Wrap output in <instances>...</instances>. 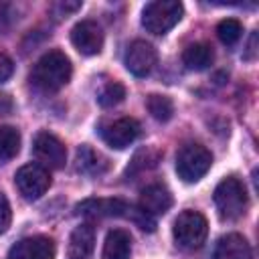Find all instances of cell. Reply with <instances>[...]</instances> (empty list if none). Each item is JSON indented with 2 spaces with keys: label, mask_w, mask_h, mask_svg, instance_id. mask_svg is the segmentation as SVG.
Masks as SVG:
<instances>
[{
  "label": "cell",
  "mask_w": 259,
  "mask_h": 259,
  "mask_svg": "<svg viewBox=\"0 0 259 259\" xmlns=\"http://www.w3.org/2000/svg\"><path fill=\"white\" fill-rule=\"evenodd\" d=\"M172 206V194L164 184H148L140 194V210L148 217H158L168 212Z\"/></svg>",
  "instance_id": "4fadbf2b"
},
{
  "label": "cell",
  "mask_w": 259,
  "mask_h": 259,
  "mask_svg": "<svg viewBox=\"0 0 259 259\" xmlns=\"http://www.w3.org/2000/svg\"><path fill=\"white\" fill-rule=\"evenodd\" d=\"M32 152H34V158L38 160L36 164H40L45 168L59 170L67 162V148H65V144L55 134H51V132H38L34 136Z\"/></svg>",
  "instance_id": "ba28073f"
},
{
  "label": "cell",
  "mask_w": 259,
  "mask_h": 259,
  "mask_svg": "<svg viewBox=\"0 0 259 259\" xmlns=\"http://www.w3.org/2000/svg\"><path fill=\"white\" fill-rule=\"evenodd\" d=\"M12 71H14V65H12L10 57H6L4 53H0V83L8 81L10 75H12Z\"/></svg>",
  "instance_id": "d4e9b609"
},
{
  "label": "cell",
  "mask_w": 259,
  "mask_h": 259,
  "mask_svg": "<svg viewBox=\"0 0 259 259\" xmlns=\"http://www.w3.org/2000/svg\"><path fill=\"white\" fill-rule=\"evenodd\" d=\"M77 214L89 217V219H107V217H127L132 219L140 229L154 231L156 221L142 212L140 208H134L121 198H87L77 204Z\"/></svg>",
  "instance_id": "6da1fadb"
},
{
  "label": "cell",
  "mask_w": 259,
  "mask_h": 259,
  "mask_svg": "<svg viewBox=\"0 0 259 259\" xmlns=\"http://www.w3.org/2000/svg\"><path fill=\"white\" fill-rule=\"evenodd\" d=\"M172 235H174V241L178 247H182L186 251H194V249L202 247V243L206 241L208 223L196 210H182L172 225Z\"/></svg>",
  "instance_id": "5b68a950"
},
{
  "label": "cell",
  "mask_w": 259,
  "mask_h": 259,
  "mask_svg": "<svg viewBox=\"0 0 259 259\" xmlns=\"http://www.w3.org/2000/svg\"><path fill=\"white\" fill-rule=\"evenodd\" d=\"M14 182L18 192L26 198V200H38L51 186V176L49 170L36 162L24 164L16 170L14 174Z\"/></svg>",
  "instance_id": "52a82bcc"
},
{
  "label": "cell",
  "mask_w": 259,
  "mask_h": 259,
  "mask_svg": "<svg viewBox=\"0 0 259 259\" xmlns=\"http://www.w3.org/2000/svg\"><path fill=\"white\" fill-rule=\"evenodd\" d=\"M123 97H125V87H123L121 83H115V81H113V83H107V85L99 91L97 101H99V105H103V107H113V105L121 103Z\"/></svg>",
  "instance_id": "603a6c76"
},
{
  "label": "cell",
  "mask_w": 259,
  "mask_h": 259,
  "mask_svg": "<svg viewBox=\"0 0 259 259\" xmlns=\"http://www.w3.org/2000/svg\"><path fill=\"white\" fill-rule=\"evenodd\" d=\"M160 160V152L152 150V148H144L140 152H136L134 160L130 162L127 166V174L130 172H142V170H148V168H154Z\"/></svg>",
  "instance_id": "7402d4cb"
},
{
  "label": "cell",
  "mask_w": 259,
  "mask_h": 259,
  "mask_svg": "<svg viewBox=\"0 0 259 259\" xmlns=\"http://www.w3.org/2000/svg\"><path fill=\"white\" fill-rule=\"evenodd\" d=\"M55 241L45 235L20 239L8 251V259H55Z\"/></svg>",
  "instance_id": "30bf717a"
},
{
  "label": "cell",
  "mask_w": 259,
  "mask_h": 259,
  "mask_svg": "<svg viewBox=\"0 0 259 259\" xmlns=\"http://www.w3.org/2000/svg\"><path fill=\"white\" fill-rule=\"evenodd\" d=\"M251 247L247 243L245 237H241L239 233H229L223 235L212 251V259H251Z\"/></svg>",
  "instance_id": "5bb4252c"
},
{
  "label": "cell",
  "mask_w": 259,
  "mask_h": 259,
  "mask_svg": "<svg viewBox=\"0 0 259 259\" xmlns=\"http://www.w3.org/2000/svg\"><path fill=\"white\" fill-rule=\"evenodd\" d=\"M241 34H243V24L237 18H225L217 24V36L227 47H233L241 38Z\"/></svg>",
  "instance_id": "44dd1931"
},
{
  "label": "cell",
  "mask_w": 259,
  "mask_h": 259,
  "mask_svg": "<svg viewBox=\"0 0 259 259\" xmlns=\"http://www.w3.org/2000/svg\"><path fill=\"white\" fill-rule=\"evenodd\" d=\"M140 121L134 117H117L113 121H107L101 125L99 134L103 138V142L115 150H123L130 144L136 142V138L140 136Z\"/></svg>",
  "instance_id": "9c48e42d"
},
{
  "label": "cell",
  "mask_w": 259,
  "mask_h": 259,
  "mask_svg": "<svg viewBox=\"0 0 259 259\" xmlns=\"http://www.w3.org/2000/svg\"><path fill=\"white\" fill-rule=\"evenodd\" d=\"M148 111L152 113L154 119L158 121H168L174 115V103L166 95H150L148 97Z\"/></svg>",
  "instance_id": "ffe728a7"
},
{
  "label": "cell",
  "mask_w": 259,
  "mask_h": 259,
  "mask_svg": "<svg viewBox=\"0 0 259 259\" xmlns=\"http://www.w3.org/2000/svg\"><path fill=\"white\" fill-rule=\"evenodd\" d=\"M212 61H214V51L206 42L188 45L184 49V53H182V63L190 71H204V69H208L212 65Z\"/></svg>",
  "instance_id": "2e32d148"
},
{
  "label": "cell",
  "mask_w": 259,
  "mask_h": 259,
  "mask_svg": "<svg viewBox=\"0 0 259 259\" xmlns=\"http://www.w3.org/2000/svg\"><path fill=\"white\" fill-rule=\"evenodd\" d=\"M158 61L156 49L146 40H134L125 51V69L136 77H146L152 73L154 65Z\"/></svg>",
  "instance_id": "8fae6325"
},
{
  "label": "cell",
  "mask_w": 259,
  "mask_h": 259,
  "mask_svg": "<svg viewBox=\"0 0 259 259\" xmlns=\"http://www.w3.org/2000/svg\"><path fill=\"white\" fill-rule=\"evenodd\" d=\"M95 247V229L91 225H79L69 239V253L73 259L87 257Z\"/></svg>",
  "instance_id": "e0dca14e"
},
{
  "label": "cell",
  "mask_w": 259,
  "mask_h": 259,
  "mask_svg": "<svg viewBox=\"0 0 259 259\" xmlns=\"http://www.w3.org/2000/svg\"><path fill=\"white\" fill-rule=\"evenodd\" d=\"M255 40H257V32H253V36H251V42H249V53L245 55V59H253L255 57Z\"/></svg>",
  "instance_id": "4316f807"
},
{
  "label": "cell",
  "mask_w": 259,
  "mask_h": 259,
  "mask_svg": "<svg viewBox=\"0 0 259 259\" xmlns=\"http://www.w3.org/2000/svg\"><path fill=\"white\" fill-rule=\"evenodd\" d=\"M77 170L83 174H101L107 164L105 158H101V154H97L95 150H91L89 146H81L77 150Z\"/></svg>",
  "instance_id": "ac0fdd59"
},
{
  "label": "cell",
  "mask_w": 259,
  "mask_h": 259,
  "mask_svg": "<svg viewBox=\"0 0 259 259\" xmlns=\"http://www.w3.org/2000/svg\"><path fill=\"white\" fill-rule=\"evenodd\" d=\"M20 150V134L12 125H0V162L10 160Z\"/></svg>",
  "instance_id": "d6986e66"
},
{
  "label": "cell",
  "mask_w": 259,
  "mask_h": 259,
  "mask_svg": "<svg viewBox=\"0 0 259 259\" xmlns=\"http://www.w3.org/2000/svg\"><path fill=\"white\" fill-rule=\"evenodd\" d=\"M10 109H12V101H10V97H8V95H0V115L8 113Z\"/></svg>",
  "instance_id": "484cf974"
},
{
  "label": "cell",
  "mask_w": 259,
  "mask_h": 259,
  "mask_svg": "<svg viewBox=\"0 0 259 259\" xmlns=\"http://www.w3.org/2000/svg\"><path fill=\"white\" fill-rule=\"evenodd\" d=\"M10 221H12V210H10V202L8 198L0 192V235L8 231L10 227Z\"/></svg>",
  "instance_id": "cb8c5ba5"
},
{
  "label": "cell",
  "mask_w": 259,
  "mask_h": 259,
  "mask_svg": "<svg viewBox=\"0 0 259 259\" xmlns=\"http://www.w3.org/2000/svg\"><path fill=\"white\" fill-rule=\"evenodd\" d=\"M132 255V237L123 229H111L103 243L101 259H130Z\"/></svg>",
  "instance_id": "9a60e30c"
},
{
  "label": "cell",
  "mask_w": 259,
  "mask_h": 259,
  "mask_svg": "<svg viewBox=\"0 0 259 259\" xmlns=\"http://www.w3.org/2000/svg\"><path fill=\"white\" fill-rule=\"evenodd\" d=\"M71 42L83 55H97L103 49V30L95 20H81L71 30Z\"/></svg>",
  "instance_id": "7c38bea8"
},
{
  "label": "cell",
  "mask_w": 259,
  "mask_h": 259,
  "mask_svg": "<svg viewBox=\"0 0 259 259\" xmlns=\"http://www.w3.org/2000/svg\"><path fill=\"white\" fill-rule=\"evenodd\" d=\"M214 206L219 210V217L223 221H237L247 212L249 206V194L245 184L235 178L229 176L225 180H221L214 188Z\"/></svg>",
  "instance_id": "3957f363"
},
{
  "label": "cell",
  "mask_w": 259,
  "mask_h": 259,
  "mask_svg": "<svg viewBox=\"0 0 259 259\" xmlns=\"http://www.w3.org/2000/svg\"><path fill=\"white\" fill-rule=\"evenodd\" d=\"M212 164V154L200 144H186L176 156V172L184 182L200 180Z\"/></svg>",
  "instance_id": "8992f818"
},
{
  "label": "cell",
  "mask_w": 259,
  "mask_h": 259,
  "mask_svg": "<svg viewBox=\"0 0 259 259\" xmlns=\"http://www.w3.org/2000/svg\"><path fill=\"white\" fill-rule=\"evenodd\" d=\"M71 75H73V67H71L69 57L61 51H49L36 61L30 73V81L38 89L53 93V91L63 89L71 81Z\"/></svg>",
  "instance_id": "7a4b0ae2"
},
{
  "label": "cell",
  "mask_w": 259,
  "mask_h": 259,
  "mask_svg": "<svg viewBox=\"0 0 259 259\" xmlns=\"http://www.w3.org/2000/svg\"><path fill=\"white\" fill-rule=\"evenodd\" d=\"M184 6L178 0H154L142 12V26L152 34H166L180 22Z\"/></svg>",
  "instance_id": "277c9868"
}]
</instances>
